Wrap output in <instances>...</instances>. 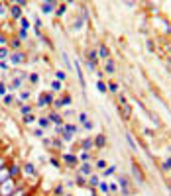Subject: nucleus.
Returning a JSON list of instances; mask_svg holds the SVG:
<instances>
[{
	"label": "nucleus",
	"instance_id": "obj_37",
	"mask_svg": "<svg viewBox=\"0 0 171 196\" xmlns=\"http://www.w3.org/2000/svg\"><path fill=\"white\" fill-rule=\"evenodd\" d=\"M169 169H171V161H169V159H167V161L163 163V171H169Z\"/></svg>",
	"mask_w": 171,
	"mask_h": 196
},
{
	"label": "nucleus",
	"instance_id": "obj_13",
	"mask_svg": "<svg viewBox=\"0 0 171 196\" xmlns=\"http://www.w3.org/2000/svg\"><path fill=\"white\" fill-rule=\"evenodd\" d=\"M92 145H94V143H92V139H85V141H83V145H81V147H83V151L87 153L89 151V149H91Z\"/></svg>",
	"mask_w": 171,
	"mask_h": 196
},
{
	"label": "nucleus",
	"instance_id": "obj_31",
	"mask_svg": "<svg viewBox=\"0 0 171 196\" xmlns=\"http://www.w3.org/2000/svg\"><path fill=\"white\" fill-rule=\"evenodd\" d=\"M20 24H22V30H28V28H30V22H28L26 18H22V20H20Z\"/></svg>",
	"mask_w": 171,
	"mask_h": 196
},
{
	"label": "nucleus",
	"instance_id": "obj_52",
	"mask_svg": "<svg viewBox=\"0 0 171 196\" xmlns=\"http://www.w3.org/2000/svg\"><path fill=\"white\" fill-rule=\"evenodd\" d=\"M2 167H4V159H0V169H2Z\"/></svg>",
	"mask_w": 171,
	"mask_h": 196
},
{
	"label": "nucleus",
	"instance_id": "obj_41",
	"mask_svg": "<svg viewBox=\"0 0 171 196\" xmlns=\"http://www.w3.org/2000/svg\"><path fill=\"white\" fill-rule=\"evenodd\" d=\"M118 180H120V186H122V188H126V185H128V180H126L124 176H122V178H118Z\"/></svg>",
	"mask_w": 171,
	"mask_h": 196
},
{
	"label": "nucleus",
	"instance_id": "obj_50",
	"mask_svg": "<svg viewBox=\"0 0 171 196\" xmlns=\"http://www.w3.org/2000/svg\"><path fill=\"white\" fill-rule=\"evenodd\" d=\"M55 194H63V186H57V188H55Z\"/></svg>",
	"mask_w": 171,
	"mask_h": 196
},
{
	"label": "nucleus",
	"instance_id": "obj_25",
	"mask_svg": "<svg viewBox=\"0 0 171 196\" xmlns=\"http://www.w3.org/2000/svg\"><path fill=\"white\" fill-rule=\"evenodd\" d=\"M114 171H116V167H114V165H112V167H106V169H104V174H106V176H110Z\"/></svg>",
	"mask_w": 171,
	"mask_h": 196
},
{
	"label": "nucleus",
	"instance_id": "obj_28",
	"mask_svg": "<svg viewBox=\"0 0 171 196\" xmlns=\"http://www.w3.org/2000/svg\"><path fill=\"white\" fill-rule=\"evenodd\" d=\"M51 88H53V90H61V82H59V80H53V82H51Z\"/></svg>",
	"mask_w": 171,
	"mask_h": 196
},
{
	"label": "nucleus",
	"instance_id": "obj_54",
	"mask_svg": "<svg viewBox=\"0 0 171 196\" xmlns=\"http://www.w3.org/2000/svg\"><path fill=\"white\" fill-rule=\"evenodd\" d=\"M0 10H2V4H0Z\"/></svg>",
	"mask_w": 171,
	"mask_h": 196
},
{
	"label": "nucleus",
	"instance_id": "obj_39",
	"mask_svg": "<svg viewBox=\"0 0 171 196\" xmlns=\"http://www.w3.org/2000/svg\"><path fill=\"white\" fill-rule=\"evenodd\" d=\"M20 84H22V82H20V78H16V80L12 82V87H10V88H18V87H20Z\"/></svg>",
	"mask_w": 171,
	"mask_h": 196
},
{
	"label": "nucleus",
	"instance_id": "obj_36",
	"mask_svg": "<svg viewBox=\"0 0 171 196\" xmlns=\"http://www.w3.org/2000/svg\"><path fill=\"white\" fill-rule=\"evenodd\" d=\"M6 57H8V51H6V49H0V61L6 59Z\"/></svg>",
	"mask_w": 171,
	"mask_h": 196
},
{
	"label": "nucleus",
	"instance_id": "obj_21",
	"mask_svg": "<svg viewBox=\"0 0 171 196\" xmlns=\"http://www.w3.org/2000/svg\"><path fill=\"white\" fill-rule=\"evenodd\" d=\"M65 10H67V6H65V4H61V6L55 10V14H57V16H63V14H65Z\"/></svg>",
	"mask_w": 171,
	"mask_h": 196
},
{
	"label": "nucleus",
	"instance_id": "obj_9",
	"mask_svg": "<svg viewBox=\"0 0 171 196\" xmlns=\"http://www.w3.org/2000/svg\"><path fill=\"white\" fill-rule=\"evenodd\" d=\"M10 61L14 63V65H18V63H22V61H24V53H14V55L10 57Z\"/></svg>",
	"mask_w": 171,
	"mask_h": 196
},
{
	"label": "nucleus",
	"instance_id": "obj_35",
	"mask_svg": "<svg viewBox=\"0 0 171 196\" xmlns=\"http://www.w3.org/2000/svg\"><path fill=\"white\" fill-rule=\"evenodd\" d=\"M61 135H63V139H65V141H71V137H73L71 133H67V131H61Z\"/></svg>",
	"mask_w": 171,
	"mask_h": 196
},
{
	"label": "nucleus",
	"instance_id": "obj_5",
	"mask_svg": "<svg viewBox=\"0 0 171 196\" xmlns=\"http://www.w3.org/2000/svg\"><path fill=\"white\" fill-rule=\"evenodd\" d=\"M132 173H134V176H136L138 182H144V174H142V171H140V167H138L136 163L132 165Z\"/></svg>",
	"mask_w": 171,
	"mask_h": 196
},
{
	"label": "nucleus",
	"instance_id": "obj_17",
	"mask_svg": "<svg viewBox=\"0 0 171 196\" xmlns=\"http://www.w3.org/2000/svg\"><path fill=\"white\" fill-rule=\"evenodd\" d=\"M63 159H65V161H67V163H71V165H75L77 163V157H75V155H63Z\"/></svg>",
	"mask_w": 171,
	"mask_h": 196
},
{
	"label": "nucleus",
	"instance_id": "obj_45",
	"mask_svg": "<svg viewBox=\"0 0 171 196\" xmlns=\"http://www.w3.org/2000/svg\"><path fill=\"white\" fill-rule=\"evenodd\" d=\"M26 35H28V33H26V30H22V32L18 33V37H20V39H26Z\"/></svg>",
	"mask_w": 171,
	"mask_h": 196
},
{
	"label": "nucleus",
	"instance_id": "obj_40",
	"mask_svg": "<svg viewBox=\"0 0 171 196\" xmlns=\"http://www.w3.org/2000/svg\"><path fill=\"white\" fill-rule=\"evenodd\" d=\"M79 120L83 122V124H85V122H89L87 120V114H85V112H81V116H79Z\"/></svg>",
	"mask_w": 171,
	"mask_h": 196
},
{
	"label": "nucleus",
	"instance_id": "obj_16",
	"mask_svg": "<svg viewBox=\"0 0 171 196\" xmlns=\"http://www.w3.org/2000/svg\"><path fill=\"white\" fill-rule=\"evenodd\" d=\"M63 131H67V133L73 135V133L77 131V128H75V126H71V124H65V126H63Z\"/></svg>",
	"mask_w": 171,
	"mask_h": 196
},
{
	"label": "nucleus",
	"instance_id": "obj_10",
	"mask_svg": "<svg viewBox=\"0 0 171 196\" xmlns=\"http://www.w3.org/2000/svg\"><path fill=\"white\" fill-rule=\"evenodd\" d=\"M49 120L53 122V124H57V126H63V120H61V116H59V114H55V112L49 116Z\"/></svg>",
	"mask_w": 171,
	"mask_h": 196
},
{
	"label": "nucleus",
	"instance_id": "obj_12",
	"mask_svg": "<svg viewBox=\"0 0 171 196\" xmlns=\"http://www.w3.org/2000/svg\"><path fill=\"white\" fill-rule=\"evenodd\" d=\"M8 173H10V178H14L16 174H20V167L18 165H12L10 169H8Z\"/></svg>",
	"mask_w": 171,
	"mask_h": 196
},
{
	"label": "nucleus",
	"instance_id": "obj_14",
	"mask_svg": "<svg viewBox=\"0 0 171 196\" xmlns=\"http://www.w3.org/2000/svg\"><path fill=\"white\" fill-rule=\"evenodd\" d=\"M114 71H116V65H114L112 61H106V73H108V75H112Z\"/></svg>",
	"mask_w": 171,
	"mask_h": 196
},
{
	"label": "nucleus",
	"instance_id": "obj_4",
	"mask_svg": "<svg viewBox=\"0 0 171 196\" xmlns=\"http://www.w3.org/2000/svg\"><path fill=\"white\" fill-rule=\"evenodd\" d=\"M51 102H53V96H51V94H41L37 106H47V104H51Z\"/></svg>",
	"mask_w": 171,
	"mask_h": 196
},
{
	"label": "nucleus",
	"instance_id": "obj_27",
	"mask_svg": "<svg viewBox=\"0 0 171 196\" xmlns=\"http://www.w3.org/2000/svg\"><path fill=\"white\" fill-rule=\"evenodd\" d=\"M55 76H57V80H59V82H61V80H65V73H63V71H57Z\"/></svg>",
	"mask_w": 171,
	"mask_h": 196
},
{
	"label": "nucleus",
	"instance_id": "obj_29",
	"mask_svg": "<svg viewBox=\"0 0 171 196\" xmlns=\"http://www.w3.org/2000/svg\"><path fill=\"white\" fill-rule=\"evenodd\" d=\"M96 88H98L100 92H106V84H104L102 80H98V84H96Z\"/></svg>",
	"mask_w": 171,
	"mask_h": 196
},
{
	"label": "nucleus",
	"instance_id": "obj_8",
	"mask_svg": "<svg viewBox=\"0 0 171 196\" xmlns=\"http://www.w3.org/2000/svg\"><path fill=\"white\" fill-rule=\"evenodd\" d=\"M10 14H12V16H14V18H22V8L14 4V6H12V8H10Z\"/></svg>",
	"mask_w": 171,
	"mask_h": 196
},
{
	"label": "nucleus",
	"instance_id": "obj_26",
	"mask_svg": "<svg viewBox=\"0 0 171 196\" xmlns=\"http://www.w3.org/2000/svg\"><path fill=\"white\" fill-rule=\"evenodd\" d=\"M39 126L41 128H49V120L47 118H39Z\"/></svg>",
	"mask_w": 171,
	"mask_h": 196
},
{
	"label": "nucleus",
	"instance_id": "obj_38",
	"mask_svg": "<svg viewBox=\"0 0 171 196\" xmlns=\"http://www.w3.org/2000/svg\"><path fill=\"white\" fill-rule=\"evenodd\" d=\"M30 110H32V106H22V114H24V116L30 114Z\"/></svg>",
	"mask_w": 171,
	"mask_h": 196
},
{
	"label": "nucleus",
	"instance_id": "obj_47",
	"mask_svg": "<svg viewBox=\"0 0 171 196\" xmlns=\"http://www.w3.org/2000/svg\"><path fill=\"white\" fill-rule=\"evenodd\" d=\"M12 196H26V194H24V190H14V194H12Z\"/></svg>",
	"mask_w": 171,
	"mask_h": 196
},
{
	"label": "nucleus",
	"instance_id": "obj_18",
	"mask_svg": "<svg viewBox=\"0 0 171 196\" xmlns=\"http://www.w3.org/2000/svg\"><path fill=\"white\" fill-rule=\"evenodd\" d=\"M89 185H91V186H98V185H100V178L94 174V176H91V178H89Z\"/></svg>",
	"mask_w": 171,
	"mask_h": 196
},
{
	"label": "nucleus",
	"instance_id": "obj_7",
	"mask_svg": "<svg viewBox=\"0 0 171 196\" xmlns=\"http://www.w3.org/2000/svg\"><path fill=\"white\" fill-rule=\"evenodd\" d=\"M92 143H94L96 147H104V143H106V137H104V135H96V137L92 139Z\"/></svg>",
	"mask_w": 171,
	"mask_h": 196
},
{
	"label": "nucleus",
	"instance_id": "obj_46",
	"mask_svg": "<svg viewBox=\"0 0 171 196\" xmlns=\"http://www.w3.org/2000/svg\"><path fill=\"white\" fill-rule=\"evenodd\" d=\"M98 188H100V190H108V185H106V182H100Z\"/></svg>",
	"mask_w": 171,
	"mask_h": 196
},
{
	"label": "nucleus",
	"instance_id": "obj_49",
	"mask_svg": "<svg viewBox=\"0 0 171 196\" xmlns=\"http://www.w3.org/2000/svg\"><path fill=\"white\" fill-rule=\"evenodd\" d=\"M116 188H118V186L114 185V182H110V185H108V190H112V192H114V190H116Z\"/></svg>",
	"mask_w": 171,
	"mask_h": 196
},
{
	"label": "nucleus",
	"instance_id": "obj_44",
	"mask_svg": "<svg viewBox=\"0 0 171 196\" xmlns=\"http://www.w3.org/2000/svg\"><path fill=\"white\" fill-rule=\"evenodd\" d=\"M34 135H35V137H43V131H41V130H35Z\"/></svg>",
	"mask_w": 171,
	"mask_h": 196
},
{
	"label": "nucleus",
	"instance_id": "obj_34",
	"mask_svg": "<svg viewBox=\"0 0 171 196\" xmlns=\"http://www.w3.org/2000/svg\"><path fill=\"white\" fill-rule=\"evenodd\" d=\"M53 104H55V108H63V106H65V104H63V98H59V100H55Z\"/></svg>",
	"mask_w": 171,
	"mask_h": 196
},
{
	"label": "nucleus",
	"instance_id": "obj_24",
	"mask_svg": "<svg viewBox=\"0 0 171 196\" xmlns=\"http://www.w3.org/2000/svg\"><path fill=\"white\" fill-rule=\"evenodd\" d=\"M91 173V165H83L81 167V174H89Z\"/></svg>",
	"mask_w": 171,
	"mask_h": 196
},
{
	"label": "nucleus",
	"instance_id": "obj_53",
	"mask_svg": "<svg viewBox=\"0 0 171 196\" xmlns=\"http://www.w3.org/2000/svg\"><path fill=\"white\" fill-rule=\"evenodd\" d=\"M91 196H96V194H94V192H92V194H91Z\"/></svg>",
	"mask_w": 171,
	"mask_h": 196
},
{
	"label": "nucleus",
	"instance_id": "obj_32",
	"mask_svg": "<svg viewBox=\"0 0 171 196\" xmlns=\"http://www.w3.org/2000/svg\"><path fill=\"white\" fill-rule=\"evenodd\" d=\"M26 173H28V174H34V173H35L34 165H26Z\"/></svg>",
	"mask_w": 171,
	"mask_h": 196
},
{
	"label": "nucleus",
	"instance_id": "obj_1",
	"mask_svg": "<svg viewBox=\"0 0 171 196\" xmlns=\"http://www.w3.org/2000/svg\"><path fill=\"white\" fill-rule=\"evenodd\" d=\"M14 194V178H8L0 185V196H12Z\"/></svg>",
	"mask_w": 171,
	"mask_h": 196
},
{
	"label": "nucleus",
	"instance_id": "obj_6",
	"mask_svg": "<svg viewBox=\"0 0 171 196\" xmlns=\"http://www.w3.org/2000/svg\"><path fill=\"white\" fill-rule=\"evenodd\" d=\"M8 178H10V173L6 171V167H2V169H0V185H2V182H6Z\"/></svg>",
	"mask_w": 171,
	"mask_h": 196
},
{
	"label": "nucleus",
	"instance_id": "obj_48",
	"mask_svg": "<svg viewBox=\"0 0 171 196\" xmlns=\"http://www.w3.org/2000/svg\"><path fill=\"white\" fill-rule=\"evenodd\" d=\"M12 47H16V49H18V47H20V39H14V41H12Z\"/></svg>",
	"mask_w": 171,
	"mask_h": 196
},
{
	"label": "nucleus",
	"instance_id": "obj_42",
	"mask_svg": "<svg viewBox=\"0 0 171 196\" xmlns=\"http://www.w3.org/2000/svg\"><path fill=\"white\" fill-rule=\"evenodd\" d=\"M30 80H32V82H37V80H39V76L34 73V75H30Z\"/></svg>",
	"mask_w": 171,
	"mask_h": 196
},
{
	"label": "nucleus",
	"instance_id": "obj_51",
	"mask_svg": "<svg viewBox=\"0 0 171 196\" xmlns=\"http://www.w3.org/2000/svg\"><path fill=\"white\" fill-rule=\"evenodd\" d=\"M49 163L53 165V167H59V161H57V159H51V161H49Z\"/></svg>",
	"mask_w": 171,
	"mask_h": 196
},
{
	"label": "nucleus",
	"instance_id": "obj_11",
	"mask_svg": "<svg viewBox=\"0 0 171 196\" xmlns=\"http://www.w3.org/2000/svg\"><path fill=\"white\" fill-rule=\"evenodd\" d=\"M98 55H100V57H104V59H108V55H110L108 47H106V45H100V47H98Z\"/></svg>",
	"mask_w": 171,
	"mask_h": 196
},
{
	"label": "nucleus",
	"instance_id": "obj_33",
	"mask_svg": "<svg viewBox=\"0 0 171 196\" xmlns=\"http://www.w3.org/2000/svg\"><path fill=\"white\" fill-rule=\"evenodd\" d=\"M96 167H98V169H106V161H102V159H100V161H96Z\"/></svg>",
	"mask_w": 171,
	"mask_h": 196
},
{
	"label": "nucleus",
	"instance_id": "obj_43",
	"mask_svg": "<svg viewBox=\"0 0 171 196\" xmlns=\"http://www.w3.org/2000/svg\"><path fill=\"white\" fill-rule=\"evenodd\" d=\"M4 94H6V87L0 82V96H4Z\"/></svg>",
	"mask_w": 171,
	"mask_h": 196
},
{
	"label": "nucleus",
	"instance_id": "obj_23",
	"mask_svg": "<svg viewBox=\"0 0 171 196\" xmlns=\"http://www.w3.org/2000/svg\"><path fill=\"white\" fill-rule=\"evenodd\" d=\"M106 90H110V92H118V84L110 82V84H106Z\"/></svg>",
	"mask_w": 171,
	"mask_h": 196
},
{
	"label": "nucleus",
	"instance_id": "obj_15",
	"mask_svg": "<svg viewBox=\"0 0 171 196\" xmlns=\"http://www.w3.org/2000/svg\"><path fill=\"white\" fill-rule=\"evenodd\" d=\"M87 55H89V63H94V61L98 59V55H96V51H94V49H91Z\"/></svg>",
	"mask_w": 171,
	"mask_h": 196
},
{
	"label": "nucleus",
	"instance_id": "obj_2",
	"mask_svg": "<svg viewBox=\"0 0 171 196\" xmlns=\"http://www.w3.org/2000/svg\"><path fill=\"white\" fill-rule=\"evenodd\" d=\"M118 106H120V114H122V118L128 120V118H130V114H132V110H130V106H128V102H126L124 96L118 98Z\"/></svg>",
	"mask_w": 171,
	"mask_h": 196
},
{
	"label": "nucleus",
	"instance_id": "obj_20",
	"mask_svg": "<svg viewBox=\"0 0 171 196\" xmlns=\"http://www.w3.org/2000/svg\"><path fill=\"white\" fill-rule=\"evenodd\" d=\"M34 120H35L34 114H26V116H24V124H32Z\"/></svg>",
	"mask_w": 171,
	"mask_h": 196
},
{
	"label": "nucleus",
	"instance_id": "obj_30",
	"mask_svg": "<svg viewBox=\"0 0 171 196\" xmlns=\"http://www.w3.org/2000/svg\"><path fill=\"white\" fill-rule=\"evenodd\" d=\"M12 102H14V96L12 94H6L4 96V104H12Z\"/></svg>",
	"mask_w": 171,
	"mask_h": 196
},
{
	"label": "nucleus",
	"instance_id": "obj_22",
	"mask_svg": "<svg viewBox=\"0 0 171 196\" xmlns=\"http://www.w3.org/2000/svg\"><path fill=\"white\" fill-rule=\"evenodd\" d=\"M75 185H77V186H83V185H87V180L83 178V174H79V176H77V180H75Z\"/></svg>",
	"mask_w": 171,
	"mask_h": 196
},
{
	"label": "nucleus",
	"instance_id": "obj_19",
	"mask_svg": "<svg viewBox=\"0 0 171 196\" xmlns=\"http://www.w3.org/2000/svg\"><path fill=\"white\" fill-rule=\"evenodd\" d=\"M126 141L130 143V147H132V149H136V141L132 139V135H130V133H126Z\"/></svg>",
	"mask_w": 171,
	"mask_h": 196
},
{
	"label": "nucleus",
	"instance_id": "obj_3",
	"mask_svg": "<svg viewBox=\"0 0 171 196\" xmlns=\"http://www.w3.org/2000/svg\"><path fill=\"white\" fill-rule=\"evenodd\" d=\"M57 8V2H53V0H51V2H43V4H41V12H43V14H49V12H53Z\"/></svg>",
	"mask_w": 171,
	"mask_h": 196
}]
</instances>
